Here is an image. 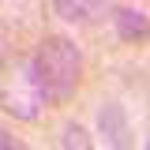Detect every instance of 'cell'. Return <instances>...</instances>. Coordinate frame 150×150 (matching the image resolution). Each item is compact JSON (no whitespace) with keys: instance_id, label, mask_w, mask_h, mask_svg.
Returning a JSON list of instances; mask_svg holds the SVG:
<instances>
[{"instance_id":"cell-4","label":"cell","mask_w":150,"mask_h":150,"mask_svg":"<svg viewBox=\"0 0 150 150\" xmlns=\"http://www.w3.org/2000/svg\"><path fill=\"white\" fill-rule=\"evenodd\" d=\"M112 23L120 26V38L146 34V19L139 15V11H128V8H112Z\"/></svg>"},{"instance_id":"cell-1","label":"cell","mask_w":150,"mask_h":150,"mask_svg":"<svg viewBox=\"0 0 150 150\" xmlns=\"http://www.w3.org/2000/svg\"><path fill=\"white\" fill-rule=\"evenodd\" d=\"M30 60H34L38 79H41L45 101H68L75 94L79 75H83V56H79L71 38H60V34L45 38Z\"/></svg>"},{"instance_id":"cell-2","label":"cell","mask_w":150,"mask_h":150,"mask_svg":"<svg viewBox=\"0 0 150 150\" xmlns=\"http://www.w3.org/2000/svg\"><path fill=\"white\" fill-rule=\"evenodd\" d=\"M0 105L15 120H38V112L45 105V90L34 71V60H15L0 75Z\"/></svg>"},{"instance_id":"cell-6","label":"cell","mask_w":150,"mask_h":150,"mask_svg":"<svg viewBox=\"0 0 150 150\" xmlns=\"http://www.w3.org/2000/svg\"><path fill=\"white\" fill-rule=\"evenodd\" d=\"M146 146H150V139H146Z\"/></svg>"},{"instance_id":"cell-5","label":"cell","mask_w":150,"mask_h":150,"mask_svg":"<svg viewBox=\"0 0 150 150\" xmlns=\"http://www.w3.org/2000/svg\"><path fill=\"white\" fill-rule=\"evenodd\" d=\"M60 143H64V146H83V150L90 146V139H86V131H83V128H68Z\"/></svg>"},{"instance_id":"cell-3","label":"cell","mask_w":150,"mask_h":150,"mask_svg":"<svg viewBox=\"0 0 150 150\" xmlns=\"http://www.w3.org/2000/svg\"><path fill=\"white\" fill-rule=\"evenodd\" d=\"M56 15L68 19V23H79V26H86V23H98V19H112V8L105 0H53Z\"/></svg>"}]
</instances>
